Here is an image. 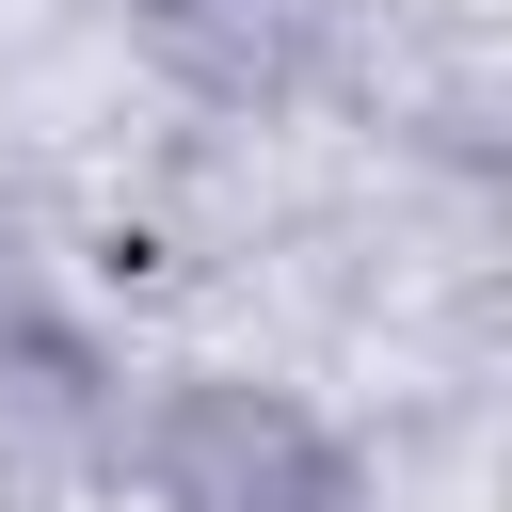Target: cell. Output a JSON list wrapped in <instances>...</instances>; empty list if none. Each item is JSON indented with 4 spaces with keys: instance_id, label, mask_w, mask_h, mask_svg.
<instances>
[{
    "instance_id": "obj_3",
    "label": "cell",
    "mask_w": 512,
    "mask_h": 512,
    "mask_svg": "<svg viewBox=\"0 0 512 512\" xmlns=\"http://www.w3.org/2000/svg\"><path fill=\"white\" fill-rule=\"evenodd\" d=\"M16 336H32V304H16V256H0V352H16Z\"/></svg>"
},
{
    "instance_id": "obj_1",
    "label": "cell",
    "mask_w": 512,
    "mask_h": 512,
    "mask_svg": "<svg viewBox=\"0 0 512 512\" xmlns=\"http://www.w3.org/2000/svg\"><path fill=\"white\" fill-rule=\"evenodd\" d=\"M144 496L160 512H352V448L272 368H176L144 400Z\"/></svg>"
},
{
    "instance_id": "obj_2",
    "label": "cell",
    "mask_w": 512,
    "mask_h": 512,
    "mask_svg": "<svg viewBox=\"0 0 512 512\" xmlns=\"http://www.w3.org/2000/svg\"><path fill=\"white\" fill-rule=\"evenodd\" d=\"M144 64L208 112H288L320 64H336V0H128Z\"/></svg>"
}]
</instances>
